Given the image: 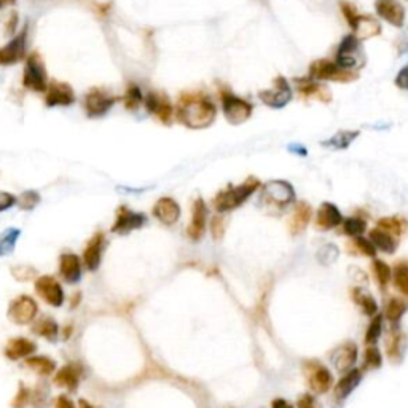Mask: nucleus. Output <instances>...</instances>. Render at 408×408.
<instances>
[{"label":"nucleus","instance_id":"0eeeda50","mask_svg":"<svg viewBox=\"0 0 408 408\" xmlns=\"http://www.w3.org/2000/svg\"><path fill=\"white\" fill-rule=\"evenodd\" d=\"M335 63L340 66V68H345L350 70H356L357 68H362L364 58H362V53H360V40L356 36L350 34L341 40V43L337 50Z\"/></svg>","mask_w":408,"mask_h":408},{"label":"nucleus","instance_id":"58836bf2","mask_svg":"<svg viewBox=\"0 0 408 408\" xmlns=\"http://www.w3.org/2000/svg\"><path fill=\"white\" fill-rule=\"evenodd\" d=\"M392 278L394 284H396L397 291L402 292L404 295L408 297V262H399L392 268Z\"/></svg>","mask_w":408,"mask_h":408},{"label":"nucleus","instance_id":"5701e85b","mask_svg":"<svg viewBox=\"0 0 408 408\" xmlns=\"http://www.w3.org/2000/svg\"><path fill=\"white\" fill-rule=\"evenodd\" d=\"M180 214L182 212H180L179 203L169 197L159 198L155 206H153V216H155L158 222H162L163 225L177 224Z\"/></svg>","mask_w":408,"mask_h":408},{"label":"nucleus","instance_id":"603ef678","mask_svg":"<svg viewBox=\"0 0 408 408\" xmlns=\"http://www.w3.org/2000/svg\"><path fill=\"white\" fill-rule=\"evenodd\" d=\"M297 407L298 408H323L318 402V399L314 397V394H310V392H306L302 397H298Z\"/></svg>","mask_w":408,"mask_h":408},{"label":"nucleus","instance_id":"f257e3e1","mask_svg":"<svg viewBox=\"0 0 408 408\" xmlns=\"http://www.w3.org/2000/svg\"><path fill=\"white\" fill-rule=\"evenodd\" d=\"M217 107L204 91H184L177 99L176 117L190 130H204L216 120Z\"/></svg>","mask_w":408,"mask_h":408},{"label":"nucleus","instance_id":"c9c22d12","mask_svg":"<svg viewBox=\"0 0 408 408\" xmlns=\"http://www.w3.org/2000/svg\"><path fill=\"white\" fill-rule=\"evenodd\" d=\"M32 330H34L36 335L43 337L50 341H56L59 335V325L56 320L51 318H42L40 320H37Z\"/></svg>","mask_w":408,"mask_h":408},{"label":"nucleus","instance_id":"72a5a7b5","mask_svg":"<svg viewBox=\"0 0 408 408\" xmlns=\"http://www.w3.org/2000/svg\"><path fill=\"white\" fill-rule=\"evenodd\" d=\"M359 131H338L329 140H324L323 145L333 150H346L359 137Z\"/></svg>","mask_w":408,"mask_h":408},{"label":"nucleus","instance_id":"20e7f679","mask_svg":"<svg viewBox=\"0 0 408 408\" xmlns=\"http://www.w3.org/2000/svg\"><path fill=\"white\" fill-rule=\"evenodd\" d=\"M313 80H325V82H337V83H351L356 82L359 78V73L356 70H350L345 68H340L337 63L330 61V59H318V61L311 63L310 66V75Z\"/></svg>","mask_w":408,"mask_h":408},{"label":"nucleus","instance_id":"dca6fc26","mask_svg":"<svg viewBox=\"0 0 408 408\" xmlns=\"http://www.w3.org/2000/svg\"><path fill=\"white\" fill-rule=\"evenodd\" d=\"M207 217H209V207L203 198H197L192 206V220L189 229H187V236L192 241H199L203 238L207 226Z\"/></svg>","mask_w":408,"mask_h":408},{"label":"nucleus","instance_id":"6ab92c4d","mask_svg":"<svg viewBox=\"0 0 408 408\" xmlns=\"http://www.w3.org/2000/svg\"><path fill=\"white\" fill-rule=\"evenodd\" d=\"M356 360H357V346L354 341H345V343H341L330 354V362L340 373H346L347 370L354 369Z\"/></svg>","mask_w":408,"mask_h":408},{"label":"nucleus","instance_id":"8fccbe9b","mask_svg":"<svg viewBox=\"0 0 408 408\" xmlns=\"http://www.w3.org/2000/svg\"><path fill=\"white\" fill-rule=\"evenodd\" d=\"M211 233L214 239H220L225 233V220L222 216H214L211 219Z\"/></svg>","mask_w":408,"mask_h":408},{"label":"nucleus","instance_id":"3c124183","mask_svg":"<svg viewBox=\"0 0 408 408\" xmlns=\"http://www.w3.org/2000/svg\"><path fill=\"white\" fill-rule=\"evenodd\" d=\"M13 276H15L18 281H31L36 276V270L31 268V266H16V268L11 270Z\"/></svg>","mask_w":408,"mask_h":408},{"label":"nucleus","instance_id":"4be33fe9","mask_svg":"<svg viewBox=\"0 0 408 408\" xmlns=\"http://www.w3.org/2000/svg\"><path fill=\"white\" fill-rule=\"evenodd\" d=\"M343 224V216L338 207L333 203H323L318 209L316 220H314V225L320 231H330L333 229H337L338 225Z\"/></svg>","mask_w":408,"mask_h":408},{"label":"nucleus","instance_id":"b1692460","mask_svg":"<svg viewBox=\"0 0 408 408\" xmlns=\"http://www.w3.org/2000/svg\"><path fill=\"white\" fill-rule=\"evenodd\" d=\"M59 274L68 284H77L82 279V262L77 253L66 252L59 258Z\"/></svg>","mask_w":408,"mask_h":408},{"label":"nucleus","instance_id":"bb28decb","mask_svg":"<svg viewBox=\"0 0 408 408\" xmlns=\"http://www.w3.org/2000/svg\"><path fill=\"white\" fill-rule=\"evenodd\" d=\"M313 219V207L308 204L306 202H300L295 203V207H293L291 222H289V231L292 236H297L300 233H303L308 225L311 224Z\"/></svg>","mask_w":408,"mask_h":408},{"label":"nucleus","instance_id":"f3484780","mask_svg":"<svg viewBox=\"0 0 408 408\" xmlns=\"http://www.w3.org/2000/svg\"><path fill=\"white\" fill-rule=\"evenodd\" d=\"M360 381H362V370L360 369L347 370L343 377L340 378L335 387H333L332 402L335 404V408H337V405L340 407L347 397L351 396L354 389H356V387L360 385Z\"/></svg>","mask_w":408,"mask_h":408},{"label":"nucleus","instance_id":"de8ad7c7","mask_svg":"<svg viewBox=\"0 0 408 408\" xmlns=\"http://www.w3.org/2000/svg\"><path fill=\"white\" fill-rule=\"evenodd\" d=\"M400 345H402V333H392L389 341H387V356H389L391 359H399L400 356Z\"/></svg>","mask_w":408,"mask_h":408},{"label":"nucleus","instance_id":"c85d7f7f","mask_svg":"<svg viewBox=\"0 0 408 408\" xmlns=\"http://www.w3.org/2000/svg\"><path fill=\"white\" fill-rule=\"evenodd\" d=\"M350 28L352 29V34L356 36L360 42L381 34V24L375 18L367 15H359L350 24Z\"/></svg>","mask_w":408,"mask_h":408},{"label":"nucleus","instance_id":"a878e982","mask_svg":"<svg viewBox=\"0 0 408 408\" xmlns=\"http://www.w3.org/2000/svg\"><path fill=\"white\" fill-rule=\"evenodd\" d=\"M104 244H105V238H104V233L101 231L96 233V235L90 239V243L86 244L85 252H83V260H85L86 268H88L90 271H98L99 266H101Z\"/></svg>","mask_w":408,"mask_h":408},{"label":"nucleus","instance_id":"f704fd0d","mask_svg":"<svg viewBox=\"0 0 408 408\" xmlns=\"http://www.w3.org/2000/svg\"><path fill=\"white\" fill-rule=\"evenodd\" d=\"M372 270H373V274H375V281H377V283H378L380 289L385 291L386 287H387V284H389L391 279H392V268L385 262V260L373 258Z\"/></svg>","mask_w":408,"mask_h":408},{"label":"nucleus","instance_id":"a211bd4d","mask_svg":"<svg viewBox=\"0 0 408 408\" xmlns=\"http://www.w3.org/2000/svg\"><path fill=\"white\" fill-rule=\"evenodd\" d=\"M375 11L394 28H402L405 23V9L399 0H375Z\"/></svg>","mask_w":408,"mask_h":408},{"label":"nucleus","instance_id":"aec40b11","mask_svg":"<svg viewBox=\"0 0 408 408\" xmlns=\"http://www.w3.org/2000/svg\"><path fill=\"white\" fill-rule=\"evenodd\" d=\"M73 103H75V95H73V90L69 83L56 82V80H53L51 83H48L45 98L46 105L48 107L72 105Z\"/></svg>","mask_w":408,"mask_h":408},{"label":"nucleus","instance_id":"ddd939ff","mask_svg":"<svg viewBox=\"0 0 408 408\" xmlns=\"http://www.w3.org/2000/svg\"><path fill=\"white\" fill-rule=\"evenodd\" d=\"M36 292L46 305L59 308L64 303L63 287L53 276H38L36 281Z\"/></svg>","mask_w":408,"mask_h":408},{"label":"nucleus","instance_id":"052dcab7","mask_svg":"<svg viewBox=\"0 0 408 408\" xmlns=\"http://www.w3.org/2000/svg\"><path fill=\"white\" fill-rule=\"evenodd\" d=\"M11 0H0V9H4V6L6 5V4H10Z\"/></svg>","mask_w":408,"mask_h":408},{"label":"nucleus","instance_id":"864d4df0","mask_svg":"<svg viewBox=\"0 0 408 408\" xmlns=\"http://www.w3.org/2000/svg\"><path fill=\"white\" fill-rule=\"evenodd\" d=\"M18 204V198L9 192H0V212L9 211L10 207Z\"/></svg>","mask_w":408,"mask_h":408},{"label":"nucleus","instance_id":"09e8293b","mask_svg":"<svg viewBox=\"0 0 408 408\" xmlns=\"http://www.w3.org/2000/svg\"><path fill=\"white\" fill-rule=\"evenodd\" d=\"M340 10H341V13H343V16L347 21V24H351L354 19L359 16V11H357L356 6H354V4L347 2V0H341V2H340Z\"/></svg>","mask_w":408,"mask_h":408},{"label":"nucleus","instance_id":"ea45409f","mask_svg":"<svg viewBox=\"0 0 408 408\" xmlns=\"http://www.w3.org/2000/svg\"><path fill=\"white\" fill-rule=\"evenodd\" d=\"M341 225H343L345 235L351 236L352 239L362 236L364 233H365V230H367V222H365L364 219H360V217L345 219L343 224H341Z\"/></svg>","mask_w":408,"mask_h":408},{"label":"nucleus","instance_id":"2eb2a0df","mask_svg":"<svg viewBox=\"0 0 408 408\" xmlns=\"http://www.w3.org/2000/svg\"><path fill=\"white\" fill-rule=\"evenodd\" d=\"M26 38H28V26L4 48H0V66H11L23 61L26 58Z\"/></svg>","mask_w":408,"mask_h":408},{"label":"nucleus","instance_id":"49530a36","mask_svg":"<svg viewBox=\"0 0 408 408\" xmlns=\"http://www.w3.org/2000/svg\"><path fill=\"white\" fill-rule=\"evenodd\" d=\"M31 402V391L23 383H19L16 396L11 400V408H26Z\"/></svg>","mask_w":408,"mask_h":408},{"label":"nucleus","instance_id":"4d7b16f0","mask_svg":"<svg viewBox=\"0 0 408 408\" xmlns=\"http://www.w3.org/2000/svg\"><path fill=\"white\" fill-rule=\"evenodd\" d=\"M287 149H289V152L295 153V155H300V157H306L308 155V150L305 149L303 145H300V144H291L289 147H287Z\"/></svg>","mask_w":408,"mask_h":408},{"label":"nucleus","instance_id":"bf43d9fd","mask_svg":"<svg viewBox=\"0 0 408 408\" xmlns=\"http://www.w3.org/2000/svg\"><path fill=\"white\" fill-rule=\"evenodd\" d=\"M78 408H95V407H93L90 402H86L85 399H82V400H78Z\"/></svg>","mask_w":408,"mask_h":408},{"label":"nucleus","instance_id":"cd10ccee","mask_svg":"<svg viewBox=\"0 0 408 408\" xmlns=\"http://www.w3.org/2000/svg\"><path fill=\"white\" fill-rule=\"evenodd\" d=\"M37 351V345L34 341L24 337L11 338L5 346V356L10 360H19V359H28Z\"/></svg>","mask_w":408,"mask_h":408},{"label":"nucleus","instance_id":"79ce46f5","mask_svg":"<svg viewBox=\"0 0 408 408\" xmlns=\"http://www.w3.org/2000/svg\"><path fill=\"white\" fill-rule=\"evenodd\" d=\"M381 332H383V316H381V314H375L369 329L365 332V343L369 346L377 345L378 338L381 337Z\"/></svg>","mask_w":408,"mask_h":408},{"label":"nucleus","instance_id":"473e14b6","mask_svg":"<svg viewBox=\"0 0 408 408\" xmlns=\"http://www.w3.org/2000/svg\"><path fill=\"white\" fill-rule=\"evenodd\" d=\"M26 365L34 370L40 377H51L56 370V362L46 356H29L26 359Z\"/></svg>","mask_w":408,"mask_h":408},{"label":"nucleus","instance_id":"7c9ffc66","mask_svg":"<svg viewBox=\"0 0 408 408\" xmlns=\"http://www.w3.org/2000/svg\"><path fill=\"white\" fill-rule=\"evenodd\" d=\"M351 297L354 300V303L360 306V310H362L367 316H375V314L378 313L377 300L373 298L372 293L362 289V287H354L351 291Z\"/></svg>","mask_w":408,"mask_h":408},{"label":"nucleus","instance_id":"6e6d98bb","mask_svg":"<svg viewBox=\"0 0 408 408\" xmlns=\"http://www.w3.org/2000/svg\"><path fill=\"white\" fill-rule=\"evenodd\" d=\"M55 408H77L75 404L72 402V400L68 397V396H59L56 399V404H55Z\"/></svg>","mask_w":408,"mask_h":408},{"label":"nucleus","instance_id":"37998d69","mask_svg":"<svg viewBox=\"0 0 408 408\" xmlns=\"http://www.w3.org/2000/svg\"><path fill=\"white\" fill-rule=\"evenodd\" d=\"M144 103V96L142 91H140L139 86L136 83H130L128 88H126V95H125V105L126 109L130 110H136L137 107Z\"/></svg>","mask_w":408,"mask_h":408},{"label":"nucleus","instance_id":"423d86ee","mask_svg":"<svg viewBox=\"0 0 408 408\" xmlns=\"http://www.w3.org/2000/svg\"><path fill=\"white\" fill-rule=\"evenodd\" d=\"M303 373H305L308 387H310L311 392L316 394V396H323V394L329 392L332 389L333 375L324 364L318 362V360L305 362Z\"/></svg>","mask_w":408,"mask_h":408},{"label":"nucleus","instance_id":"13d9d810","mask_svg":"<svg viewBox=\"0 0 408 408\" xmlns=\"http://www.w3.org/2000/svg\"><path fill=\"white\" fill-rule=\"evenodd\" d=\"M271 408H293V405L287 402L286 399H274L271 402Z\"/></svg>","mask_w":408,"mask_h":408},{"label":"nucleus","instance_id":"e433bc0d","mask_svg":"<svg viewBox=\"0 0 408 408\" xmlns=\"http://www.w3.org/2000/svg\"><path fill=\"white\" fill-rule=\"evenodd\" d=\"M19 236H21V230L13 229V226L0 233V257L10 256L15 251Z\"/></svg>","mask_w":408,"mask_h":408},{"label":"nucleus","instance_id":"f8f14e48","mask_svg":"<svg viewBox=\"0 0 408 408\" xmlns=\"http://www.w3.org/2000/svg\"><path fill=\"white\" fill-rule=\"evenodd\" d=\"M145 224H147L145 214L131 211L130 207L126 206H120L117 211L115 224L112 226V233H117V235H128L132 230L142 229Z\"/></svg>","mask_w":408,"mask_h":408},{"label":"nucleus","instance_id":"39448f33","mask_svg":"<svg viewBox=\"0 0 408 408\" xmlns=\"http://www.w3.org/2000/svg\"><path fill=\"white\" fill-rule=\"evenodd\" d=\"M219 96L220 103H222L224 115L230 125H243L251 118L253 110L251 103H247L244 99L233 95L229 88H220Z\"/></svg>","mask_w":408,"mask_h":408},{"label":"nucleus","instance_id":"1a4fd4ad","mask_svg":"<svg viewBox=\"0 0 408 408\" xmlns=\"http://www.w3.org/2000/svg\"><path fill=\"white\" fill-rule=\"evenodd\" d=\"M38 305L29 295H19L9 306V319L16 325H28L37 318Z\"/></svg>","mask_w":408,"mask_h":408},{"label":"nucleus","instance_id":"a19ab883","mask_svg":"<svg viewBox=\"0 0 408 408\" xmlns=\"http://www.w3.org/2000/svg\"><path fill=\"white\" fill-rule=\"evenodd\" d=\"M383 364V356H381L377 345H370L364 352V372L377 370Z\"/></svg>","mask_w":408,"mask_h":408},{"label":"nucleus","instance_id":"5fc2aeb1","mask_svg":"<svg viewBox=\"0 0 408 408\" xmlns=\"http://www.w3.org/2000/svg\"><path fill=\"white\" fill-rule=\"evenodd\" d=\"M394 83H396L397 88L408 91V64L404 66V68L397 72Z\"/></svg>","mask_w":408,"mask_h":408},{"label":"nucleus","instance_id":"c03bdc74","mask_svg":"<svg viewBox=\"0 0 408 408\" xmlns=\"http://www.w3.org/2000/svg\"><path fill=\"white\" fill-rule=\"evenodd\" d=\"M40 203V195L36 190H28L24 192L21 197L18 198V206L21 207L23 211H32L36 209V206Z\"/></svg>","mask_w":408,"mask_h":408},{"label":"nucleus","instance_id":"c756f323","mask_svg":"<svg viewBox=\"0 0 408 408\" xmlns=\"http://www.w3.org/2000/svg\"><path fill=\"white\" fill-rule=\"evenodd\" d=\"M369 239L372 241V244L375 246V249L385 253H394L399 247V239L381 229H373L369 235Z\"/></svg>","mask_w":408,"mask_h":408},{"label":"nucleus","instance_id":"f03ea898","mask_svg":"<svg viewBox=\"0 0 408 408\" xmlns=\"http://www.w3.org/2000/svg\"><path fill=\"white\" fill-rule=\"evenodd\" d=\"M258 206H262L270 214H284L292 204H295V189L287 180H270L263 187H260Z\"/></svg>","mask_w":408,"mask_h":408},{"label":"nucleus","instance_id":"6e6552de","mask_svg":"<svg viewBox=\"0 0 408 408\" xmlns=\"http://www.w3.org/2000/svg\"><path fill=\"white\" fill-rule=\"evenodd\" d=\"M23 85L26 88L36 93H43L48 88V80H46V70L42 58L37 53L26 59V69H24V78Z\"/></svg>","mask_w":408,"mask_h":408},{"label":"nucleus","instance_id":"a18cd8bd","mask_svg":"<svg viewBox=\"0 0 408 408\" xmlns=\"http://www.w3.org/2000/svg\"><path fill=\"white\" fill-rule=\"evenodd\" d=\"M354 247L359 249L360 256H365V257H373L377 256V249H375V246L372 244L370 239H365L364 236H359V238H354Z\"/></svg>","mask_w":408,"mask_h":408},{"label":"nucleus","instance_id":"412c9836","mask_svg":"<svg viewBox=\"0 0 408 408\" xmlns=\"http://www.w3.org/2000/svg\"><path fill=\"white\" fill-rule=\"evenodd\" d=\"M297 91L302 95L305 99H318L320 103L329 104L332 101V91L327 88L325 85H320L318 80H313L310 77L305 78H297L295 80Z\"/></svg>","mask_w":408,"mask_h":408},{"label":"nucleus","instance_id":"4468645a","mask_svg":"<svg viewBox=\"0 0 408 408\" xmlns=\"http://www.w3.org/2000/svg\"><path fill=\"white\" fill-rule=\"evenodd\" d=\"M115 101H117V98L110 96L107 91L95 88L86 93L83 105H85L86 113H88V117L95 118V117L105 115V113L112 109V105L115 104Z\"/></svg>","mask_w":408,"mask_h":408},{"label":"nucleus","instance_id":"4c0bfd02","mask_svg":"<svg viewBox=\"0 0 408 408\" xmlns=\"http://www.w3.org/2000/svg\"><path fill=\"white\" fill-rule=\"evenodd\" d=\"M378 229L391 233V235L399 238L408 230V224H407V220L400 219V217H383L378 220Z\"/></svg>","mask_w":408,"mask_h":408},{"label":"nucleus","instance_id":"9d476101","mask_svg":"<svg viewBox=\"0 0 408 408\" xmlns=\"http://www.w3.org/2000/svg\"><path fill=\"white\" fill-rule=\"evenodd\" d=\"M274 86L270 90H263L258 93V98L262 99V103L266 104L271 109H283L287 104L292 101V88L291 83L287 82L284 77L274 78Z\"/></svg>","mask_w":408,"mask_h":408},{"label":"nucleus","instance_id":"2f4dec72","mask_svg":"<svg viewBox=\"0 0 408 408\" xmlns=\"http://www.w3.org/2000/svg\"><path fill=\"white\" fill-rule=\"evenodd\" d=\"M407 311H408V300L400 297L389 298L385 306V316L394 327L399 324V320L404 318V314Z\"/></svg>","mask_w":408,"mask_h":408},{"label":"nucleus","instance_id":"393cba45","mask_svg":"<svg viewBox=\"0 0 408 408\" xmlns=\"http://www.w3.org/2000/svg\"><path fill=\"white\" fill-rule=\"evenodd\" d=\"M83 375V367L78 362L66 364L63 369H59L55 375V385L59 387H66L68 391H75L78 387L80 380Z\"/></svg>","mask_w":408,"mask_h":408},{"label":"nucleus","instance_id":"7ed1b4c3","mask_svg":"<svg viewBox=\"0 0 408 408\" xmlns=\"http://www.w3.org/2000/svg\"><path fill=\"white\" fill-rule=\"evenodd\" d=\"M262 184L257 177H249L246 179L243 184L239 185H229L225 190L219 192L216 198H214V207L216 211L224 214V212H231L238 209L239 206H243L247 199H249L253 193H256Z\"/></svg>","mask_w":408,"mask_h":408},{"label":"nucleus","instance_id":"9b49d317","mask_svg":"<svg viewBox=\"0 0 408 408\" xmlns=\"http://www.w3.org/2000/svg\"><path fill=\"white\" fill-rule=\"evenodd\" d=\"M145 109L152 115H155L163 125H171L174 118V107L168 95L163 91H150L144 98Z\"/></svg>","mask_w":408,"mask_h":408}]
</instances>
